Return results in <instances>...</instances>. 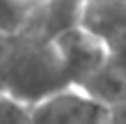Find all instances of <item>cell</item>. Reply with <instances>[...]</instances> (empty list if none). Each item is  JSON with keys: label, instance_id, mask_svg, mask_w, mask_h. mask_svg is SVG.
Listing matches in <instances>:
<instances>
[{"label": "cell", "instance_id": "5b68a950", "mask_svg": "<svg viewBox=\"0 0 126 124\" xmlns=\"http://www.w3.org/2000/svg\"><path fill=\"white\" fill-rule=\"evenodd\" d=\"M0 124H32V107L2 93V99H0Z\"/></svg>", "mask_w": 126, "mask_h": 124}, {"label": "cell", "instance_id": "6da1fadb", "mask_svg": "<svg viewBox=\"0 0 126 124\" xmlns=\"http://www.w3.org/2000/svg\"><path fill=\"white\" fill-rule=\"evenodd\" d=\"M2 93L34 107L72 86L53 40L32 32L2 36Z\"/></svg>", "mask_w": 126, "mask_h": 124}, {"label": "cell", "instance_id": "8992f818", "mask_svg": "<svg viewBox=\"0 0 126 124\" xmlns=\"http://www.w3.org/2000/svg\"><path fill=\"white\" fill-rule=\"evenodd\" d=\"M27 2H34V4H40L42 0H27Z\"/></svg>", "mask_w": 126, "mask_h": 124}, {"label": "cell", "instance_id": "7a4b0ae2", "mask_svg": "<svg viewBox=\"0 0 126 124\" xmlns=\"http://www.w3.org/2000/svg\"><path fill=\"white\" fill-rule=\"evenodd\" d=\"M53 42L63 59L72 86L82 89L109 63V51L105 42L84 25L65 30L57 38H53Z\"/></svg>", "mask_w": 126, "mask_h": 124}, {"label": "cell", "instance_id": "277c9868", "mask_svg": "<svg viewBox=\"0 0 126 124\" xmlns=\"http://www.w3.org/2000/svg\"><path fill=\"white\" fill-rule=\"evenodd\" d=\"M86 0H42L34 11L30 25L23 32H32L46 40L57 38L65 30L82 25Z\"/></svg>", "mask_w": 126, "mask_h": 124}, {"label": "cell", "instance_id": "52a82bcc", "mask_svg": "<svg viewBox=\"0 0 126 124\" xmlns=\"http://www.w3.org/2000/svg\"><path fill=\"white\" fill-rule=\"evenodd\" d=\"M101 124H111V122H109V118H107V120H105V122H101Z\"/></svg>", "mask_w": 126, "mask_h": 124}, {"label": "cell", "instance_id": "3957f363", "mask_svg": "<svg viewBox=\"0 0 126 124\" xmlns=\"http://www.w3.org/2000/svg\"><path fill=\"white\" fill-rule=\"evenodd\" d=\"M109 109L80 86H67L32 107V124H101Z\"/></svg>", "mask_w": 126, "mask_h": 124}]
</instances>
